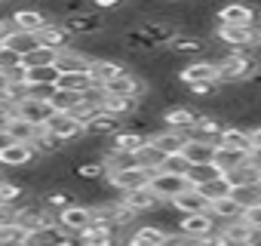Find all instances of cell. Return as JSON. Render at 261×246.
I'll return each mask as SVG.
<instances>
[{"label": "cell", "mask_w": 261, "mask_h": 246, "mask_svg": "<svg viewBox=\"0 0 261 246\" xmlns=\"http://www.w3.org/2000/svg\"><path fill=\"white\" fill-rule=\"evenodd\" d=\"M178 234L191 237V240H209L218 237V222L212 218V212H200V215H181L175 225Z\"/></svg>", "instance_id": "1"}, {"label": "cell", "mask_w": 261, "mask_h": 246, "mask_svg": "<svg viewBox=\"0 0 261 246\" xmlns=\"http://www.w3.org/2000/svg\"><path fill=\"white\" fill-rule=\"evenodd\" d=\"M151 191L169 206L172 200H178L185 191H191V182H188V176H172V173H157L154 179H151Z\"/></svg>", "instance_id": "2"}, {"label": "cell", "mask_w": 261, "mask_h": 246, "mask_svg": "<svg viewBox=\"0 0 261 246\" xmlns=\"http://www.w3.org/2000/svg\"><path fill=\"white\" fill-rule=\"evenodd\" d=\"M157 173H148V169H126V173H108V185L123 197V194H133V191H142V188H148L151 185V179H154Z\"/></svg>", "instance_id": "3"}, {"label": "cell", "mask_w": 261, "mask_h": 246, "mask_svg": "<svg viewBox=\"0 0 261 246\" xmlns=\"http://www.w3.org/2000/svg\"><path fill=\"white\" fill-rule=\"evenodd\" d=\"M185 86H197V83H221L218 65L212 59H200V62H188L178 74H175Z\"/></svg>", "instance_id": "4"}, {"label": "cell", "mask_w": 261, "mask_h": 246, "mask_svg": "<svg viewBox=\"0 0 261 246\" xmlns=\"http://www.w3.org/2000/svg\"><path fill=\"white\" fill-rule=\"evenodd\" d=\"M215 22L218 25H233V28H255L261 22V10H252V7H243V4H227L224 10L215 13Z\"/></svg>", "instance_id": "5"}, {"label": "cell", "mask_w": 261, "mask_h": 246, "mask_svg": "<svg viewBox=\"0 0 261 246\" xmlns=\"http://www.w3.org/2000/svg\"><path fill=\"white\" fill-rule=\"evenodd\" d=\"M62 28L71 37H98L105 31V19L98 13H80V16H68L62 19Z\"/></svg>", "instance_id": "6"}, {"label": "cell", "mask_w": 261, "mask_h": 246, "mask_svg": "<svg viewBox=\"0 0 261 246\" xmlns=\"http://www.w3.org/2000/svg\"><path fill=\"white\" fill-rule=\"evenodd\" d=\"M92 222H95V212H92V206H83V203H74V206H68L65 212H59V225H62L71 237H80Z\"/></svg>", "instance_id": "7"}, {"label": "cell", "mask_w": 261, "mask_h": 246, "mask_svg": "<svg viewBox=\"0 0 261 246\" xmlns=\"http://www.w3.org/2000/svg\"><path fill=\"white\" fill-rule=\"evenodd\" d=\"M197 120H200V111H197V108H188V105H175V108H166V111H163L166 130H175V133H185V136L194 133Z\"/></svg>", "instance_id": "8"}, {"label": "cell", "mask_w": 261, "mask_h": 246, "mask_svg": "<svg viewBox=\"0 0 261 246\" xmlns=\"http://www.w3.org/2000/svg\"><path fill=\"white\" fill-rule=\"evenodd\" d=\"M249 130L252 127H237V123H227L224 133H221V139H218V148L249 157L252 154V136H249Z\"/></svg>", "instance_id": "9"}, {"label": "cell", "mask_w": 261, "mask_h": 246, "mask_svg": "<svg viewBox=\"0 0 261 246\" xmlns=\"http://www.w3.org/2000/svg\"><path fill=\"white\" fill-rule=\"evenodd\" d=\"M151 148H157L163 157H178L185 148H188V136L185 133H175V130H157L151 133Z\"/></svg>", "instance_id": "10"}, {"label": "cell", "mask_w": 261, "mask_h": 246, "mask_svg": "<svg viewBox=\"0 0 261 246\" xmlns=\"http://www.w3.org/2000/svg\"><path fill=\"white\" fill-rule=\"evenodd\" d=\"M224 127H227V123H224L221 117H215V114H203V111H200V120H197V127H194V133H191L188 139H194V142H206V145H218Z\"/></svg>", "instance_id": "11"}, {"label": "cell", "mask_w": 261, "mask_h": 246, "mask_svg": "<svg viewBox=\"0 0 261 246\" xmlns=\"http://www.w3.org/2000/svg\"><path fill=\"white\" fill-rule=\"evenodd\" d=\"M46 130H49L53 136H59L62 142H71V139L86 136V127H83L74 114H53V120L46 123Z\"/></svg>", "instance_id": "12"}, {"label": "cell", "mask_w": 261, "mask_h": 246, "mask_svg": "<svg viewBox=\"0 0 261 246\" xmlns=\"http://www.w3.org/2000/svg\"><path fill=\"white\" fill-rule=\"evenodd\" d=\"M120 200H123V206H126L129 212H136V215H142V212H154V209L166 206V203L151 191V185L142 188V191H133V194H123Z\"/></svg>", "instance_id": "13"}, {"label": "cell", "mask_w": 261, "mask_h": 246, "mask_svg": "<svg viewBox=\"0 0 261 246\" xmlns=\"http://www.w3.org/2000/svg\"><path fill=\"white\" fill-rule=\"evenodd\" d=\"M10 19H13V28L16 31H25V34H37L46 25H53V19L46 13H40V10H13Z\"/></svg>", "instance_id": "14"}, {"label": "cell", "mask_w": 261, "mask_h": 246, "mask_svg": "<svg viewBox=\"0 0 261 246\" xmlns=\"http://www.w3.org/2000/svg\"><path fill=\"white\" fill-rule=\"evenodd\" d=\"M123 237H120V231L114 228V225H105V222H92L83 234H80V243L83 246H114V243H120Z\"/></svg>", "instance_id": "15"}, {"label": "cell", "mask_w": 261, "mask_h": 246, "mask_svg": "<svg viewBox=\"0 0 261 246\" xmlns=\"http://www.w3.org/2000/svg\"><path fill=\"white\" fill-rule=\"evenodd\" d=\"M148 145H151V133H136V130H120L111 139V148L114 151H123V154H139Z\"/></svg>", "instance_id": "16"}, {"label": "cell", "mask_w": 261, "mask_h": 246, "mask_svg": "<svg viewBox=\"0 0 261 246\" xmlns=\"http://www.w3.org/2000/svg\"><path fill=\"white\" fill-rule=\"evenodd\" d=\"M221 240H237V243H261V231H255L246 218H233L218 228Z\"/></svg>", "instance_id": "17"}, {"label": "cell", "mask_w": 261, "mask_h": 246, "mask_svg": "<svg viewBox=\"0 0 261 246\" xmlns=\"http://www.w3.org/2000/svg\"><path fill=\"white\" fill-rule=\"evenodd\" d=\"M169 53H172V56H185V59L200 62V56H206V53H209V40H206V37L178 34V37H175V43L169 46Z\"/></svg>", "instance_id": "18"}, {"label": "cell", "mask_w": 261, "mask_h": 246, "mask_svg": "<svg viewBox=\"0 0 261 246\" xmlns=\"http://www.w3.org/2000/svg\"><path fill=\"white\" fill-rule=\"evenodd\" d=\"M129 68L123 62H114V59H92V68H89V77L95 86H108L111 80H117L120 74H126Z\"/></svg>", "instance_id": "19"}, {"label": "cell", "mask_w": 261, "mask_h": 246, "mask_svg": "<svg viewBox=\"0 0 261 246\" xmlns=\"http://www.w3.org/2000/svg\"><path fill=\"white\" fill-rule=\"evenodd\" d=\"M37 157V151L31 145H19V142H4L0 145V166H25Z\"/></svg>", "instance_id": "20"}, {"label": "cell", "mask_w": 261, "mask_h": 246, "mask_svg": "<svg viewBox=\"0 0 261 246\" xmlns=\"http://www.w3.org/2000/svg\"><path fill=\"white\" fill-rule=\"evenodd\" d=\"M215 154H218V145H206V142H194V139H188V148L181 151L188 169L191 166H209V163H215Z\"/></svg>", "instance_id": "21"}, {"label": "cell", "mask_w": 261, "mask_h": 246, "mask_svg": "<svg viewBox=\"0 0 261 246\" xmlns=\"http://www.w3.org/2000/svg\"><path fill=\"white\" fill-rule=\"evenodd\" d=\"M169 206H172L178 215H200V212H209V209H212V203H209V200H206L197 188L185 191V194H181L178 200H172Z\"/></svg>", "instance_id": "22"}, {"label": "cell", "mask_w": 261, "mask_h": 246, "mask_svg": "<svg viewBox=\"0 0 261 246\" xmlns=\"http://www.w3.org/2000/svg\"><path fill=\"white\" fill-rule=\"evenodd\" d=\"M56 68H59V74H89L92 56H83L80 50H65V53H59Z\"/></svg>", "instance_id": "23"}, {"label": "cell", "mask_w": 261, "mask_h": 246, "mask_svg": "<svg viewBox=\"0 0 261 246\" xmlns=\"http://www.w3.org/2000/svg\"><path fill=\"white\" fill-rule=\"evenodd\" d=\"M19 117H22V120H28L31 127H46V123L53 120V108H49V102L28 99V102H22V105H19Z\"/></svg>", "instance_id": "24"}, {"label": "cell", "mask_w": 261, "mask_h": 246, "mask_svg": "<svg viewBox=\"0 0 261 246\" xmlns=\"http://www.w3.org/2000/svg\"><path fill=\"white\" fill-rule=\"evenodd\" d=\"M37 43H40V46H46V50L65 53V50H68V43H71V34L62 28V22H53V25H46L43 31H37Z\"/></svg>", "instance_id": "25"}, {"label": "cell", "mask_w": 261, "mask_h": 246, "mask_svg": "<svg viewBox=\"0 0 261 246\" xmlns=\"http://www.w3.org/2000/svg\"><path fill=\"white\" fill-rule=\"evenodd\" d=\"M224 179H227L230 188H249V185H261V169H258L252 160H246L243 166H237V169L227 173Z\"/></svg>", "instance_id": "26"}, {"label": "cell", "mask_w": 261, "mask_h": 246, "mask_svg": "<svg viewBox=\"0 0 261 246\" xmlns=\"http://www.w3.org/2000/svg\"><path fill=\"white\" fill-rule=\"evenodd\" d=\"M43 127H31L28 120H22V117H16L13 123H10V130H7V142H19V145H34V139H37V133H40Z\"/></svg>", "instance_id": "27"}, {"label": "cell", "mask_w": 261, "mask_h": 246, "mask_svg": "<svg viewBox=\"0 0 261 246\" xmlns=\"http://www.w3.org/2000/svg\"><path fill=\"white\" fill-rule=\"evenodd\" d=\"M123 130V120H117V117H111V114H98V117H92L89 123H86V136H117Z\"/></svg>", "instance_id": "28"}, {"label": "cell", "mask_w": 261, "mask_h": 246, "mask_svg": "<svg viewBox=\"0 0 261 246\" xmlns=\"http://www.w3.org/2000/svg\"><path fill=\"white\" fill-rule=\"evenodd\" d=\"M80 105H83V95L68 92V89H56V95L49 99L53 114H77V108H80Z\"/></svg>", "instance_id": "29"}, {"label": "cell", "mask_w": 261, "mask_h": 246, "mask_svg": "<svg viewBox=\"0 0 261 246\" xmlns=\"http://www.w3.org/2000/svg\"><path fill=\"white\" fill-rule=\"evenodd\" d=\"M40 43H37V34H25V31H13L7 40H4V50H13V53H19L22 59L28 56V53H34Z\"/></svg>", "instance_id": "30"}, {"label": "cell", "mask_w": 261, "mask_h": 246, "mask_svg": "<svg viewBox=\"0 0 261 246\" xmlns=\"http://www.w3.org/2000/svg\"><path fill=\"white\" fill-rule=\"evenodd\" d=\"M209 212H212V218L218 222V228H221V225H227V222H233V218H243V209L237 206V200H233V197H224V200H215Z\"/></svg>", "instance_id": "31"}, {"label": "cell", "mask_w": 261, "mask_h": 246, "mask_svg": "<svg viewBox=\"0 0 261 246\" xmlns=\"http://www.w3.org/2000/svg\"><path fill=\"white\" fill-rule=\"evenodd\" d=\"M166 237H169V231L160 228V225H139V228L133 231V240H139V243H145V246H163Z\"/></svg>", "instance_id": "32"}, {"label": "cell", "mask_w": 261, "mask_h": 246, "mask_svg": "<svg viewBox=\"0 0 261 246\" xmlns=\"http://www.w3.org/2000/svg\"><path fill=\"white\" fill-rule=\"evenodd\" d=\"M43 206H46V212H53L56 218H59V212H65L68 206H74V194L71 191H49V194H43V200H40Z\"/></svg>", "instance_id": "33"}, {"label": "cell", "mask_w": 261, "mask_h": 246, "mask_svg": "<svg viewBox=\"0 0 261 246\" xmlns=\"http://www.w3.org/2000/svg\"><path fill=\"white\" fill-rule=\"evenodd\" d=\"M92 77L89 74H62L59 77V89H68V92H77V95H86L92 89Z\"/></svg>", "instance_id": "34"}, {"label": "cell", "mask_w": 261, "mask_h": 246, "mask_svg": "<svg viewBox=\"0 0 261 246\" xmlns=\"http://www.w3.org/2000/svg\"><path fill=\"white\" fill-rule=\"evenodd\" d=\"M230 197L237 200V206L246 212V209H255L261 206V185H249V188H233Z\"/></svg>", "instance_id": "35"}, {"label": "cell", "mask_w": 261, "mask_h": 246, "mask_svg": "<svg viewBox=\"0 0 261 246\" xmlns=\"http://www.w3.org/2000/svg\"><path fill=\"white\" fill-rule=\"evenodd\" d=\"M215 179H221V173H218L215 163H209V166H191V169H188L191 188H203V185H209V182H215Z\"/></svg>", "instance_id": "36"}, {"label": "cell", "mask_w": 261, "mask_h": 246, "mask_svg": "<svg viewBox=\"0 0 261 246\" xmlns=\"http://www.w3.org/2000/svg\"><path fill=\"white\" fill-rule=\"evenodd\" d=\"M59 68H34L28 71V86H59Z\"/></svg>", "instance_id": "37"}, {"label": "cell", "mask_w": 261, "mask_h": 246, "mask_svg": "<svg viewBox=\"0 0 261 246\" xmlns=\"http://www.w3.org/2000/svg\"><path fill=\"white\" fill-rule=\"evenodd\" d=\"M249 157H243V154H233V151H224V148H218V154H215V166H218V173L221 176H227V173H233L237 166H243Z\"/></svg>", "instance_id": "38"}, {"label": "cell", "mask_w": 261, "mask_h": 246, "mask_svg": "<svg viewBox=\"0 0 261 246\" xmlns=\"http://www.w3.org/2000/svg\"><path fill=\"white\" fill-rule=\"evenodd\" d=\"M209 203H215V200H224V197H230V185H227V179L221 176V179H215V182H209V185H203V188H197Z\"/></svg>", "instance_id": "39"}, {"label": "cell", "mask_w": 261, "mask_h": 246, "mask_svg": "<svg viewBox=\"0 0 261 246\" xmlns=\"http://www.w3.org/2000/svg\"><path fill=\"white\" fill-rule=\"evenodd\" d=\"M31 148H34L37 154H56V151L62 148V139H59V136H53V133L43 127V130L37 133V139H34V145H31Z\"/></svg>", "instance_id": "40"}, {"label": "cell", "mask_w": 261, "mask_h": 246, "mask_svg": "<svg viewBox=\"0 0 261 246\" xmlns=\"http://www.w3.org/2000/svg\"><path fill=\"white\" fill-rule=\"evenodd\" d=\"M74 176L83 179V182H98V179H108V169H105L101 160H98V163H80Z\"/></svg>", "instance_id": "41"}, {"label": "cell", "mask_w": 261, "mask_h": 246, "mask_svg": "<svg viewBox=\"0 0 261 246\" xmlns=\"http://www.w3.org/2000/svg\"><path fill=\"white\" fill-rule=\"evenodd\" d=\"M22 65V56L13 53V50H0V74H10L13 68Z\"/></svg>", "instance_id": "42"}, {"label": "cell", "mask_w": 261, "mask_h": 246, "mask_svg": "<svg viewBox=\"0 0 261 246\" xmlns=\"http://www.w3.org/2000/svg\"><path fill=\"white\" fill-rule=\"evenodd\" d=\"M163 173L188 176V163H185V157H181V154H178V157H166V160H163Z\"/></svg>", "instance_id": "43"}, {"label": "cell", "mask_w": 261, "mask_h": 246, "mask_svg": "<svg viewBox=\"0 0 261 246\" xmlns=\"http://www.w3.org/2000/svg\"><path fill=\"white\" fill-rule=\"evenodd\" d=\"M0 228H16V209L0 203Z\"/></svg>", "instance_id": "44"}, {"label": "cell", "mask_w": 261, "mask_h": 246, "mask_svg": "<svg viewBox=\"0 0 261 246\" xmlns=\"http://www.w3.org/2000/svg\"><path fill=\"white\" fill-rule=\"evenodd\" d=\"M243 218L255 228V231H261V206H255V209H246L243 212Z\"/></svg>", "instance_id": "45"}, {"label": "cell", "mask_w": 261, "mask_h": 246, "mask_svg": "<svg viewBox=\"0 0 261 246\" xmlns=\"http://www.w3.org/2000/svg\"><path fill=\"white\" fill-rule=\"evenodd\" d=\"M13 31H16V28H13V19H10V16H0V46H4V40H7Z\"/></svg>", "instance_id": "46"}, {"label": "cell", "mask_w": 261, "mask_h": 246, "mask_svg": "<svg viewBox=\"0 0 261 246\" xmlns=\"http://www.w3.org/2000/svg\"><path fill=\"white\" fill-rule=\"evenodd\" d=\"M95 10H123L120 0H95Z\"/></svg>", "instance_id": "47"}, {"label": "cell", "mask_w": 261, "mask_h": 246, "mask_svg": "<svg viewBox=\"0 0 261 246\" xmlns=\"http://www.w3.org/2000/svg\"><path fill=\"white\" fill-rule=\"evenodd\" d=\"M249 136H252V151H258L261 148V127H252Z\"/></svg>", "instance_id": "48"}, {"label": "cell", "mask_w": 261, "mask_h": 246, "mask_svg": "<svg viewBox=\"0 0 261 246\" xmlns=\"http://www.w3.org/2000/svg\"><path fill=\"white\" fill-rule=\"evenodd\" d=\"M218 246H261V243H237V240H221L218 237Z\"/></svg>", "instance_id": "49"}, {"label": "cell", "mask_w": 261, "mask_h": 246, "mask_svg": "<svg viewBox=\"0 0 261 246\" xmlns=\"http://www.w3.org/2000/svg\"><path fill=\"white\" fill-rule=\"evenodd\" d=\"M249 160H252V163L261 169V148H258V151H252V154H249Z\"/></svg>", "instance_id": "50"}, {"label": "cell", "mask_w": 261, "mask_h": 246, "mask_svg": "<svg viewBox=\"0 0 261 246\" xmlns=\"http://www.w3.org/2000/svg\"><path fill=\"white\" fill-rule=\"evenodd\" d=\"M114 246H123V243H114Z\"/></svg>", "instance_id": "51"}, {"label": "cell", "mask_w": 261, "mask_h": 246, "mask_svg": "<svg viewBox=\"0 0 261 246\" xmlns=\"http://www.w3.org/2000/svg\"><path fill=\"white\" fill-rule=\"evenodd\" d=\"M258 53H261V50H258Z\"/></svg>", "instance_id": "52"}]
</instances>
